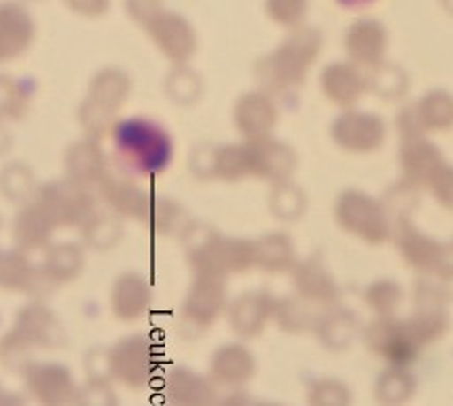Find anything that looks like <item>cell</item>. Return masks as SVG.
<instances>
[{
    "mask_svg": "<svg viewBox=\"0 0 453 406\" xmlns=\"http://www.w3.org/2000/svg\"><path fill=\"white\" fill-rule=\"evenodd\" d=\"M365 305L377 318L395 316L396 307L403 303V288L392 280H377L369 288H365Z\"/></svg>",
    "mask_w": 453,
    "mask_h": 406,
    "instance_id": "obj_11",
    "label": "cell"
},
{
    "mask_svg": "<svg viewBox=\"0 0 453 406\" xmlns=\"http://www.w3.org/2000/svg\"><path fill=\"white\" fill-rule=\"evenodd\" d=\"M168 398L174 406H212V387L202 377L193 375L191 371H174L170 377Z\"/></svg>",
    "mask_w": 453,
    "mask_h": 406,
    "instance_id": "obj_8",
    "label": "cell"
},
{
    "mask_svg": "<svg viewBox=\"0 0 453 406\" xmlns=\"http://www.w3.org/2000/svg\"><path fill=\"white\" fill-rule=\"evenodd\" d=\"M322 77L326 97L337 106H352L369 91V77L352 62L331 64Z\"/></svg>",
    "mask_w": 453,
    "mask_h": 406,
    "instance_id": "obj_5",
    "label": "cell"
},
{
    "mask_svg": "<svg viewBox=\"0 0 453 406\" xmlns=\"http://www.w3.org/2000/svg\"><path fill=\"white\" fill-rule=\"evenodd\" d=\"M415 392V379L407 366H388L375 381V400L380 406H404Z\"/></svg>",
    "mask_w": 453,
    "mask_h": 406,
    "instance_id": "obj_7",
    "label": "cell"
},
{
    "mask_svg": "<svg viewBox=\"0 0 453 406\" xmlns=\"http://www.w3.org/2000/svg\"><path fill=\"white\" fill-rule=\"evenodd\" d=\"M328 313L331 316L326 318L325 328H322V343L328 349L342 351L352 345L354 334L358 333V318L348 310H333Z\"/></svg>",
    "mask_w": 453,
    "mask_h": 406,
    "instance_id": "obj_10",
    "label": "cell"
},
{
    "mask_svg": "<svg viewBox=\"0 0 453 406\" xmlns=\"http://www.w3.org/2000/svg\"><path fill=\"white\" fill-rule=\"evenodd\" d=\"M0 406H24V402L15 396H0Z\"/></svg>",
    "mask_w": 453,
    "mask_h": 406,
    "instance_id": "obj_17",
    "label": "cell"
},
{
    "mask_svg": "<svg viewBox=\"0 0 453 406\" xmlns=\"http://www.w3.org/2000/svg\"><path fill=\"white\" fill-rule=\"evenodd\" d=\"M219 406H250V400H248L246 396H242V394H235V396L225 398Z\"/></svg>",
    "mask_w": 453,
    "mask_h": 406,
    "instance_id": "obj_16",
    "label": "cell"
},
{
    "mask_svg": "<svg viewBox=\"0 0 453 406\" xmlns=\"http://www.w3.org/2000/svg\"><path fill=\"white\" fill-rule=\"evenodd\" d=\"M258 406H280V404H258Z\"/></svg>",
    "mask_w": 453,
    "mask_h": 406,
    "instance_id": "obj_19",
    "label": "cell"
},
{
    "mask_svg": "<svg viewBox=\"0 0 453 406\" xmlns=\"http://www.w3.org/2000/svg\"><path fill=\"white\" fill-rule=\"evenodd\" d=\"M337 220L343 226V231L352 233L369 246H380L392 233L386 205L380 199L371 197L369 193L358 191V188L345 191L339 197Z\"/></svg>",
    "mask_w": 453,
    "mask_h": 406,
    "instance_id": "obj_1",
    "label": "cell"
},
{
    "mask_svg": "<svg viewBox=\"0 0 453 406\" xmlns=\"http://www.w3.org/2000/svg\"><path fill=\"white\" fill-rule=\"evenodd\" d=\"M310 406H352V392L337 379H322L311 387Z\"/></svg>",
    "mask_w": 453,
    "mask_h": 406,
    "instance_id": "obj_13",
    "label": "cell"
},
{
    "mask_svg": "<svg viewBox=\"0 0 453 406\" xmlns=\"http://www.w3.org/2000/svg\"><path fill=\"white\" fill-rule=\"evenodd\" d=\"M333 134H335L337 146H342L348 153L369 155L384 146L388 126L384 119L375 112L349 108L335 121Z\"/></svg>",
    "mask_w": 453,
    "mask_h": 406,
    "instance_id": "obj_3",
    "label": "cell"
},
{
    "mask_svg": "<svg viewBox=\"0 0 453 406\" xmlns=\"http://www.w3.org/2000/svg\"><path fill=\"white\" fill-rule=\"evenodd\" d=\"M369 77V91H373L381 100H398L407 91V77L401 68L388 66V64H380L371 70Z\"/></svg>",
    "mask_w": 453,
    "mask_h": 406,
    "instance_id": "obj_12",
    "label": "cell"
},
{
    "mask_svg": "<svg viewBox=\"0 0 453 406\" xmlns=\"http://www.w3.org/2000/svg\"><path fill=\"white\" fill-rule=\"evenodd\" d=\"M363 341L375 358L386 360L390 366H409L422 349V341L415 334L411 322L395 316L375 318L365 328Z\"/></svg>",
    "mask_w": 453,
    "mask_h": 406,
    "instance_id": "obj_2",
    "label": "cell"
},
{
    "mask_svg": "<svg viewBox=\"0 0 453 406\" xmlns=\"http://www.w3.org/2000/svg\"><path fill=\"white\" fill-rule=\"evenodd\" d=\"M335 3L345 11H365L373 7L377 0H335Z\"/></svg>",
    "mask_w": 453,
    "mask_h": 406,
    "instance_id": "obj_15",
    "label": "cell"
},
{
    "mask_svg": "<svg viewBox=\"0 0 453 406\" xmlns=\"http://www.w3.org/2000/svg\"><path fill=\"white\" fill-rule=\"evenodd\" d=\"M212 371L219 377V381L229 383V386H240V383L252 377L255 364H252L250 354L246 349L229 345V348L220 349L217 354V358L212 362Z\"/></svg>",
    "mask_w": 453,
    "mask_h": 406,
    "instance_id": "obj_9",
    "label": "cell"
},
{
    "mask_svg": "<svg viewBox=\"0 0 453 406\" xmlns=\"http://www.w3.org/2000/svg\"><path fill=\"white\" fill-rule=\"evenodd\" d=\"M441 4H443L445 11H449V13H453V0H441Z\"/></svg>",
    "mask_w": 453,
    "mask_h": 406,
    "instance_id": "obj_18",
    "label": "cell"
},
{
    "mask_svg": "<svg viewBox=\"0 0 453 406\" xmlns=\"http://www.w3.org/2000/svg\"><path fill=\"white\" fill-rule=\"evenodd\" d=\"M58 366H41L30 372L32 394L42 406H64L70 398V377Z\"/></svg>",
    "mask_w": 453,
    "mask_h": 406,
    "instance_id": "obj_6",
    "label": "cell"
},
{
    "mask_svg": "<svg viewBox=\"0 0 453 406\" xmlns=\"http://www.w3.org/2000/svg\"><path fill=\"white\" fill-rule=\"evenodd\" d=\"M388 30L380 19L358 18L345 30L343 47L349 62L360 68L373 70L386 62L388 53Z\"/></svg>",
    "mask_w": 453,
    "mask_h": 406,
    "instance_id": "obj_4",
    "label": "cell"
},
{
    "mask_svg": "<svg viewBox=\"0 0 453 406\" xmlns=\"http://www.w3.org/2000/svg\"><path fill=\"white\" fill-rule=\"evenodd\" d=\"M307 0H269V13L284 24H295L305 15Z\"/></svg>",
    "mask_w": 453,
    "mask_h": 406,
    "instance_id": "obj_14",
    "label": "cell"
}]
</instances>
